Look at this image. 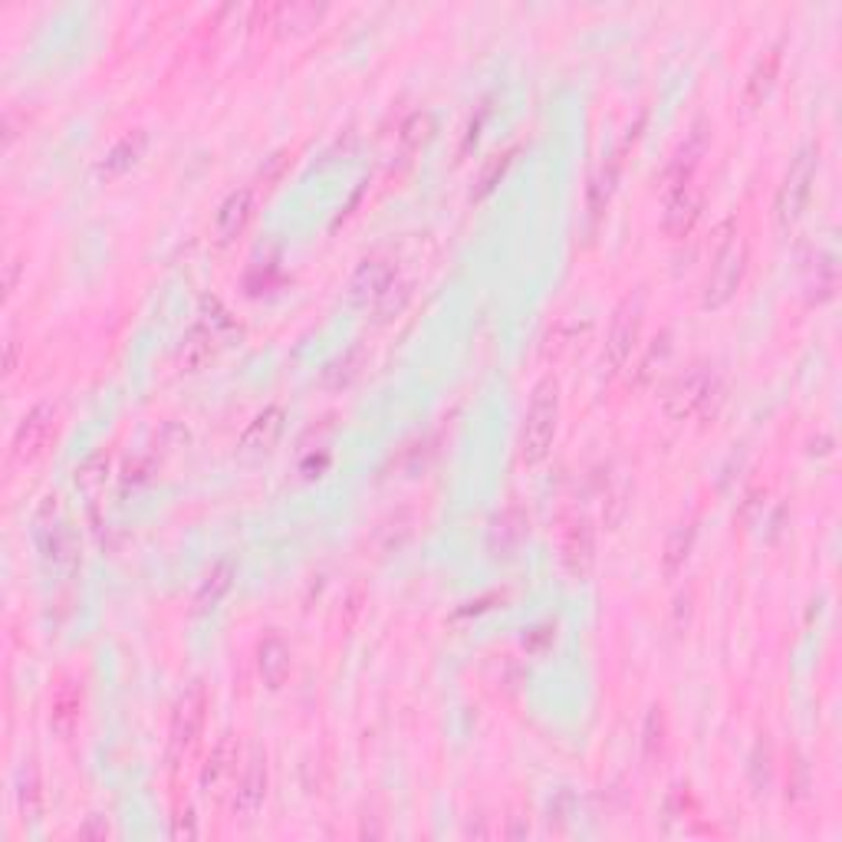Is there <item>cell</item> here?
<instances>
[{
	"label": "cell",
	"mask_w": 842,
	"mask_h": 842,
	"mask_svg": "<svg viewBox=\"0 0 842 842\" xmlns=\"http://www.w3.org/2000/svg\"><path fill=\"white\" fill-rule=\"evenodd\" d=\"M290 646L283 642L281 636H267L261 646H257V671L264 678L267 688H281L283 681L290 678Z\"/></svg>",
	"instance_id": "obj_17"
},
{
	"label": "cell",
	"mask_w": 842,
	"mask_h": 842,
	"mask_svg": "<svg viewBox=\"0 0 842 842\" xmlns=\"http://www.w3.org/2000/svg\"><path fill=\"white\" fill-rule=\"evenodd\" d=\"M234 770H237V741H234V734H224L217 741V748L211 750L207 763L201 767V790L207 797H221V790L231 783Z\"/></svg>",
	"instance_id": "obj_15"
},
{
	"label": "cell",
	"mask_w": 842,
	"mask_h": 842,
	"mask_svg": "<svg viewBox=\"0 0 842 842\" xmlns=\"http://www.w3.org/2000/svg\"><path fill=\"white\" fill-rule=\"evenodd\" d=\"M283 408L277 405H271V408H264L251 425H247V432L241 435V448L244 452H271L277 442H281L283 435Z\"/></svg>",
	"instance_id": "obj_16"
},
{
	"label": "cell",
	"mask_w": 842,
	"mask_h": 842,
	"mask_svg": "<svg viewBox=\"0 0 842 842\" xmlns=\"http://www.w3.org/2000/svg\"><path fill=\"white\" fill-rule=\"evenodd\" d=\"M40 550L47 560H53V566H73L77 560V540L70 534L67 524H43L40 527Z\"/></svg>",
	"instance_id": "obj_22"
},
{
	"label": "cell",
	"mask_w": 842,
	"mask_h": 842,
	"mask_svg": "<svg viewBox=\"0 0 842 842\" xmlns=\"http://www.w3.org/2000/svg\"><path fill=\"white\" fill-rule=\"evenodd\" d=\"M777 73H780V47H770V50H763V57H757L748 83H744V105L748 109H757L770 95Z\"/></svg>",
	"instance_id": "obj_18"
},
{
	"label": "cell",
	"mask_w": 842,
	"mask_h": 842,
	"mask_svg": "<svg viewBox=\"0 0 842 842\" xmlns=\"http://www.w3.org/2000/svg\"><path fill=\"white\" fill-rule=\"evenodd\" d=\"M194 840L197 836V830H194V816L191 813H185V816H179V823H175V840Z\"/></svg>",
	"instance_id": "obj_27"
},
{
	"label": "cell",
	"mask_w": 842,
	"mask_h": 842,
	"mask_svg": "<svg viewBox=\"0 0 842 842\" xmlns=\"http://www.w3.org/2000/svg\"><path fill=\"white\" fill-rule=\"evenodd\" d=\"M234 576H237V572H234V562L231 560H221L217 566H211V572L204 576L201 589L194 592V612H211V609H217L221 599L231 592Z\"/></svg>",
	"instance_id": "obj_19"
},
{
	"label": "cell",
	"mask_w": 842,
	"mask_h": 842,
	"mask_svg": "<svg viewBox=\"0 0 842 842\" xmlns=\"http://www.w3.org/2000/svg\"><path fill=\"white\" fill-rule=\"evenodd\" d=\"M20 813L27 820H37L40 816V780H37V770H23L20 777Z\"/></svg>",
	"instance_id": "obj_26"
},
{
	"label": "cell",
	"mask_w": 842,
	"mask_h": 842,
	"mask_svg": "<svg viewBox=\"0 0 842 842\" xmlns=\"http://www.w3.org/2000/svg\"><path fill=\"white\" fill-rule=\"evenodd\" d=\"M616 179H619V159L606 162V165L596 172V179H592V185H589V217H592V224L602 217V211H606V204H609V197H612Z\"/></svg>",
	"instance_id": "obj_23"
},
{
	"label": "cell",
	"mask_w": 842,
	"mask_h": 842,
	"mask_svg": "<svg viewBox=\"0 0 842 842\" xmlns=\"http://www.w3.org/2000/svg\"><path fill=\"white\" fill-rule=\"evenodd\" d=\"M145 149H149V132H142V129H135V132H125L109 152H105V159L99 162V169H95V175L102 179V182H112V179H122L125 172H132L135 165H139V159L145 155Z\"/></svg>",
	"instance_id": "obj_13"
},
{
	"label": "cell",
	"mask_w": 842,
	"mask_h": 842,
	"mask_svg": "<svg viewBox=\"0 0 842 842\" xmlns=\"http://www.w3.org/2000/svg\"><path fill=\"white\" fill-rule=\"evenodd\" d=\"M694 537H698L694 520H681V524L668 534L665 554H661V566H665V576H668V579L678 576V572L684 569V562H688L691 550H694Z\"/></svg>",
	"instance_id": "obj_21"
},
{
	"label": "cell",
	"mask_w": 842,
	"mask_h": 842,
	"mask_svg": "<svg viewBox=\"0 0 842 842\" xmlns=\"http://www.w3.org/2000/svg\"><path fill=\"white\" fill-rule=\"evenodd\" d=\"M17 359H20V343L10 339V343H7V375L17 369Z\"/></svg>",
	"instance_id": "obj_28"
},
{
	"label": "cell",
	"mask_w": 842,
	"mask_h": 842,
	"mask_svg": "<svg viewBox=\"0 0 842 842\" xmlns=\"http://www.w3.org/2000/svg\"><path fill=\"white\" fill-rule=\"evenodd\" d=\"M748 261H750V247L744 237H734L728 247L718 251L714 257V267L708 274V283H704V306L708 310H721L724 303L734 300L738 286L748 274Z\"/></svg>",
	"instance_id": "obj_4"
},
{
	"label": "cell",
	"mask_w": 842,
	"mask_h": 842,
	"mask_svg": "<svg viewBox=\"0 0 842 842\" xmlns=\"http://www.w3.org/2000/svg\"><path fill=\"white\" fill-rule=\"evenodd\" d=\"M557 425H560V382L557 378H544L534 388L527 418H524V432H520V458L527 465H540L557 438Z\"/></svg>",
	"instance_id": "obj_1"
},
{
	"label": "cell",
	"mask_w": 842,
	"mask_h": 842,
	"mask_svg": "<svg viewBox=\"0 0 842 842\" xmlns=\"http://www.w3.org/2000/svg\"><path fill=\"white\" fill-rule=\"evenodd\" d=\"M53 432H57V405L53 402H37L13 432V445H10L13 461L27 465V461L40 458L43 448L50 445Z\"/></svg>",
	"instance_id": "obj_7"
},
{
	"label": "cell",
	"mask_w": 842,
	"mask_h": 842,
	"mask_svg": "<svg viewBox=\"0 0 842 842\" xmlns=\"http://www.w3.org/2000/svg\"><path fill=\"white\" fill-rule=\"evenodd\" d=\"M17 274H20V261H10V267H7V293H13V286H17Z\"/></svg>",
	"instance_id": "obj_29"
},
{
	"label": "cell",
	"mask_w": 842,
	"mask_h": 842,
	"mask_svg": "<svg viewBox=\"0 0 842 842\" xmlns=\"http://www.w3.org/2000/svg\"><path fill=\"white\" fill-rule=\"evenodd\" d=\"M267 787H271V770H267V757L264 750H254L247 760V770L234 790V816L241 820H254L267 800Z\"/></svg>",
	"instance_id": "obj_8"
},
{
	"label": "cell",
	"mask_w": 842,
	"mask_h": 842,
	"mask_svg": "<svg viewBox=\"0 0 842 842\" xmlns=\"http://www.w3.org/2000/svg\"><path fill=\"white\" fill-rule=\"evenodd\" d=\"M204 714H207V688L201 681H191L175 704V714H172V734H169L172 760H182L197 744V738L204 731Z\"/></svg>",
	"instance_id": "obj_6"
},
{
	"label": "cell",
	"mask_w": 842,
	"mask_h": 842,
	"mask_svg": "<svg viewBox=\"0 0 842 842\" xmlns=\"http://www.w3.org/2000/svg\"><path fill=\"white\" fill-rule=\"evenodd\" d=\"M214 343H217V336H214L211 326H204V323L191 326L185 333V339H182V349H179V366H182L185 373L204 369L207 359L214 356Z\"/></svg>",
	"instance_id": "obj_20"
},
{
	"label": "cell",
	"mask_w": 842,
	"mask_h": 842,
	"mask_svg": "<svg viewBox=\"0 0 842 842\" xmlns=\"http://www.w3.org/2000/svg\"><path fill=\"white\" fill-rule=\"evenodd\" d=\"M353 300L363 303V306H382L385 296L395 290V267L388 261H366L356 274H353Z\"/></svg>",
	"instance_id": "obj_14"
},
{
	"label": "cell",
	"mask_w": 842,
	"mask_h": 842,
	"mask_svg": "<svg viewBox=\"0 0 842 842\" xmlns=\"http://www.w3.org/2000/svg\"><path fill=\"white\" fill-rule=\"evenodd\" d=\"M432 132H435L432 112H415V115L402 125V142H405V149H422V145L432 139Z\"/></svg>",
	"instance_id": "obj_25"
},
{
	"label": "cell",
	"mask_w": 842,
	"mask_h": 842,
	"mask_svg": "<svg viewBox=\"0 0 842 842\" xmlns=\"http://www.w3.org/2000/svg\"><path fill=\"white\" fill-rule=\"evenodd\" d=\"M254 207H257V201H254V187H237V191H231V194L221 201L217 217H214L217 241H221V244H231L234 237H241V234H244V227H247V224H251V217H254Z\"/></svg>",
	"instance_id": "obj_12"
},
{
	"label": "cell",
	"mask_w": 842,
	"mask_h": 842,
	"mask_svg": "<svg viewBox=\"0 0 842 842\" xmlns=\"http://www.w3.org/2000/svg\"><path fill=\"white\" fill-rule=\"evenodd\" d=\"M816 169H820V149L810 145L803 149L793 162L790 172L783 179V185L777 187V201H773V214L780 227H790L800 221V214L807 211V201L813 194V182H816Z\"/></svg>",
	"instance_id": "obj_3"
},
{
	"label": "cell",
	"mask_w": 842,
	"mask_h": 842,
	"mask_svg": "<svg viewBox=\"0 0 842 842\" xmlns=\"http://www.w3.org/2000/svg\"><path fill=\"white\" fill-rule=\"evenodd\" d=\"M714 392H718L714 373L708 366H691L688 373H681L665 388V415L671 422H688L708 405V398Z\"/></svg>",
	"instance_id": "obj_5"
},
{
	"label": "cell",
	"mask_w": 842,
	"mask_h": 842,
	"mask_svg": "<svg viewBox=\"0 0 842 842\" xmlns=\"http://www.w3.org/2000/svg\"><path fill=\"white\" fill-rule=\"evenodd\" d=\"M701 207H704V194L701 187L684 185L671 194H665V214H661V227L668 237H688L691 227L698 224L701 217Z\"/></svg>",
	"instance_id": "obj_9"
},
{
	"label": "cell",
	"mask_w": 842,
	"mask_h": 842,
	"mask_svg": "<svg viewBox=\"0 0 842 842\" xmlns=\"http://www.w3.org/2000/svg\"><path fill=\"white\" fill-rule=\"evenodd\" d=\"M560 550L562 562L572 576H586L592 569V560H596V537H592V527L586 517H572L562 524L560 534Z\"/></svg>",
	"instance_id": "obj_10"
},
{
	"label": "cell",
	"mask_w": 842,
	"mask_h": 842,
	"mask_svg": "<svg viewBox=\"0 0 842 842\" xmlns=\"http://www.w3.org/2000/svg\"><path fill=\"white\" fill-rule=\"evenodd\" d=\"M642 323H646V296L636 290L616 306V316L606 336V356H602L606 375H619L629 366L642 339Z\"/></svg>",
	"instance_id": "obj_2"
},
{
	"label": "cell",
	"mask_w": 842,
	"mask_h": 842,
	"mask_svg": "<svg viewBox=\"0 0 842 842\" xmlns=\"http://www.w3.org/2000/svg\"><path fill=\"white\" fill-rule=\"evenodd\" d=\"M661 748H665V714H661V708H652L649 718H646V731H642V757H646V763L658 760Z\"/></svg>",
	"instance_id": "obj_24"
},
{
	"label": "cell",
	"mask_w": 842,
	"mask_h": 842,
	"mask_svg": "<svg viewBox=\"0 0 842 842\" xmlns=\"http://www.w3.org/2000/svg\"><path fill=\"white\" fill-rule=\"evenodd\" d=\"M704 152H708V125L698 122L688 132V139L681 142V149L674 152V159L668 162V169H665V194L691 185V175H694V169H698V162H701Z\"/></svg>",
	"instance_id": "obj_11"
}]
</instances>
